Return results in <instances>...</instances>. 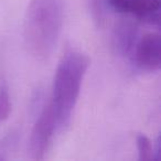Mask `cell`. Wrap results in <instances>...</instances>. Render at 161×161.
<instances>
[{
  "label": "cell",
  "instance_id": "obj_1",
  "mask_svg": "<svg viewBox=\"0 0 161 161\" xmlns=\"http://www.w3.org/2000/svg\"><path fill=\"white\" fill-rule=\"evenodd\" d=\"M88 66V56L71 47L65 50L56 66L47 106L54 116L58 132L71 121Z\"/></svg>",
  "mask_w": 161,
  "mask_h": 161
},
{
  "label": "cell",
  "instance_id": "obj_2",
  "mask_svg": "<svg viewBox=\"0 0 161 161\" xmlns=\"http://www.w3.org/2000/svg\"><path fill=\"white\" fill-rule=\"evenodd\" d=\"M63 0H30L23 21V40L38 60L51 56L63 25Z\"/></svg>",
  "mask_w": 161,
  "mask_h": 161
},
{
  "label": "cell",
  "instance_id": "obj_3",
  "mask_svg": "<svg viewBox=\"0 0 161 161\" xmlns=\"http://www.w3.org/2000/svg\"><path fill=\"white\" fill-rule=\"evenodd\" d=\"M58 132L56 121L50 107L47 105L41 110L31 130L28 143V156L32 160H42L53 140Z\"/></svg>",
  "mask_w": 161,
  "mask_h": 161
},
{
  "label": "cell",
  "instance_id": "obj_4",
  "mask_svg": "<svg viewBox=\"0 0 161 161\" xmlns=\"http://www.w3.org/2000/svg\"><path fill=\"white\" fill-rule=\"evenodd\" d=\"M137 69L145 73H156L161 66V43L158 32H149L137 40L131 52Z\"/></svg>",
  "mask_w": 161,
  "mask_h": 161
},
{
  "label": "cell",
  "instance_id": "obj_5",
  "mask_svg": "<svg viewBox=\"0 0 161 161\" xmlns=\"http://www.w3.org/2000/svg\"><path fill=\"white\" fill-rule=\"evenodd\" d=\"M107 3L116 11L159 27L160 0H107Z\"/></svg>",
  "mask_w": 161,
  "mask_h": 161
},
{
  "label": "cell",
  "instance_id": "obj_6",
  "mask_svg": "<svg viewBox=\"0 0 161 161\" xmlns=\"http://www.w3.org/2000/svg\"><path fill=\"white\" fill-rule=\"evenodd\" d=\"M137 40H138V28L130 19L123 20L117 23L114 30L113 42L117 53L121 55L131 54Z\"/></svg>",
  "mask_w": 161,
  "mask_h": 161
},
{
  "label": "cell",
  "instance_id": "obj_7",
  "mask_svg": "<svg viewBox=\"0 0 161 161\" xmlns=\"http://www.w3.org/2000/svg\"><path fill=\"white\" fill-rule=\"evenodd\" d=\"M11 113V99L9 87L3 71H0V123L7 120Z\"/></svg>",
  "mask_w": 161,
  "mask_h": 161
},
{
  "label": "cell",
  "instance_id": "obj_8",
  "mask_svg": "<svg viewBox=\"0 0 161 161\" xmlns=\"http://www.w3.org/2000/svg\"><path fill=\"white\" fill-rule=\"evenodd\" d=\"M137 148H138L139 161H149L153 158V143L145 135L137 136Z\"/></svg>",
  "mask_w": 161,
  "mask_h": 161
},
{
  "label": "cell",
  "instance_id": "obj_9",
  "mask_svg": "<svg viewBox=\"0 0 161 161\" xmlns=\"http://www.w3.org/2000/svg\"><path fill=\"white\" fill-rule=\"evenodd\" d=\"M104 3L105 0H87L88 10L91 12L94 22L98 25H102L104 19Z\"/></svg>",
  "mask_w": 161,
  "mask_h": 161
}]
</instances>
